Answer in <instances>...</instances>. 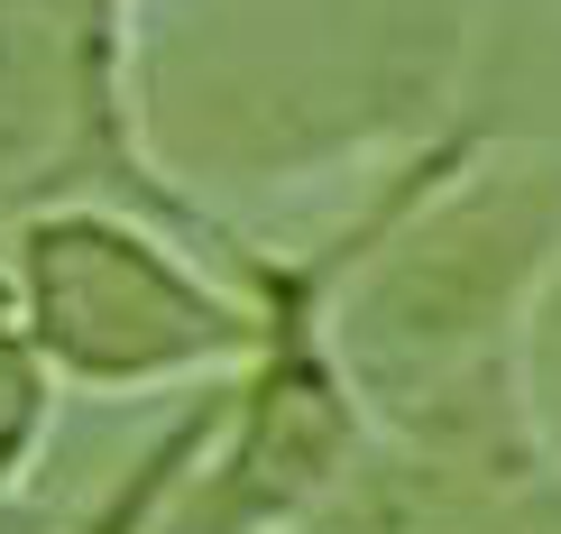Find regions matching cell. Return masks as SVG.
Wrapping results in <instances>:
<instances>
[{"label":"cell","instance_id":"3","mask_svg":"<svg viewBox=\"0 0 561 534\" xmlns=\"http://www.w3.org/2000/svg\"><path fill=\"white\" fill-rule=\"evenodd\" d=\"M46 360L28 332V305H19V276H0V479L28 470L37 433H46Z\"/></svg>","mask_w":561,"mask_h":534},{"label":"cell","instance_id":"2","mask_svg":"<svg viewBox=\"0 0 561 534\" xmlns=\"http://www.w3.org/2000/svg\"><path fill=\"white\" fill-rule=\"evenodd\" d=\"M19 305H28L37 351L83 387H138V378H184L267 332L213 295L138 213L121 203H65V213L19 221Z\"/></svg>","mask_w":561,"mask_h":534},{"label":"cell","instance_id":"4","mask_svg":"<svg viewBox=\"0 0 561 534\" xmlns=\"http://www.w3.org/2000/svg\"><path fill=\"white\" fill-rule=\"evenodd\" d=\"M213 424H221L213 406H203V414H184V424H175V433H167V443H157L148 461H138V470H129V479H121V489H111L102 507H92V516H83L75 534H148V525H157V507L175 498V479L194 470L203 452H213Z\"/></svg>","mask_w":561,"mask_h":534},{"label":"cell","instance_id":"1","mask_svg":"<svg viewBox=\"0 0 561 534\" xmlns=\"http://www.w3.org/2000/svg\"><path fill=\"white\" fill-rule=\"evenodd\" d=\"M121 203L194 230L129 121V0H0V221Z\"/></svg>","mask_w":561,"mask_h":534}]
</instances>
